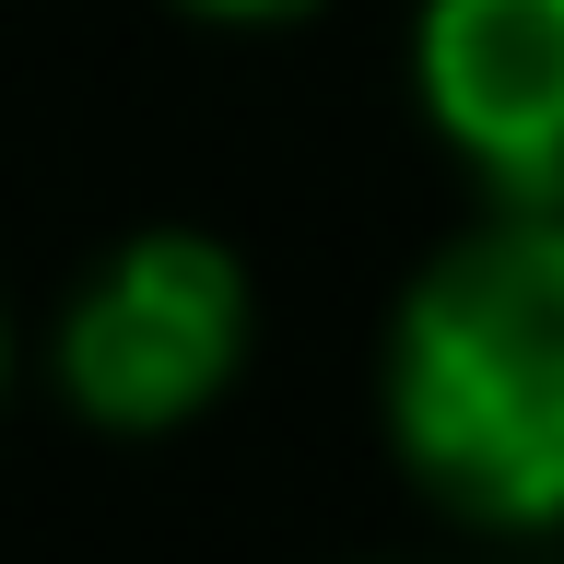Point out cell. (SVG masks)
I'll list each match as a JSON object with an SVG mask.
<instances>
[{"label":"cell","instance_id":"obj_1","mask_svg":"<svg viewBox=\"0 0 564 564\" xmlns=\"http://www.w3.org/2000/svg\"><path fill=\"white\" fill-rule=\"evenodd\" d=\"M388 447L470 529H564V212L494 200L388 317Z\"/></svg>","mask_w":564,"mask_h":564},{"label":"cell","instance_id":"obj_2","mask_svg":"<svg viewBox=\"0 0 564 564\" xmlns=\"http://www.w3.org/2000/svg\"><path fill=\"white\" fill-rule=\"evenodd\" d=\"M259 341V282L224 236L153 224L118 236L59 306V400L106 435H176L247 377Z\"/></svg>","mask_w":564,"mask_h":564},{"label":"cell","instance_id":"obj_3","mask_svg":"<svg viewBox=\"0 0 564 564\" xmlns=\"http://www.w3.org/2000/svg\"><path fill=\"white\" fill-rule=\"evenodd\" d=\"M423 130L518 212H564V0H423Z\"/></svg>","mask_w":564,"mask_h":564},{"label":"cell","instance_id":"obj_4","mask_svg":"<svg viewBox=\"0 0 564 564\" xmlns=\"http://www.w3.org/2000/svg\"><path fill=\"white\" fill-rule=\"evenodd\" d=\"M176 12H200V24H306L317 0H176Z\"/></svg>","mask_w":564,"mask_h":564},{"label":"cell","instance_id":"obj_5","mask_svg":"<svg viewBox=\"0 0 564 564\" xmlns=\"http://www.w3.org/2000/svg\"><path fill=\"white\" fill-rule=\"evenodd\" d=\"M0 365H12V341H0Z\"/></svg>","mask_w":564,"mask_h":564}]
</instances>
